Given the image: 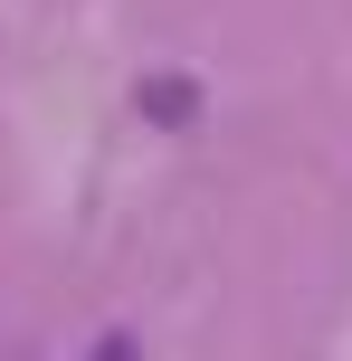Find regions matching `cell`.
Returning a JSON list of instances; mask_svg holds the SVG:
<instances>
[{
    "label": "cell",
    "mask_w": 352,
    "mask_h": 361,
    "mask_svg": "<svg viewBox=\"0 0 352 361\" xmlns=\"http://www.w3.org/2000/svg\"><path fill=\"white\" fill-rule=\"evenodd\" d=\"M86 361H133V343H124V333H114V343H105V352H86Z\"/></svg>",
    "instance_id": "7a4b0ae2"
},
{
    "label": "cell",
    "mask_w": 352,
    "mask_h": 361,
    "mask_svg": "<svg viewBox=\"0 0 352 361\" xmlns=\"http://www.w3.org/2000/svg\"><path fill=\"white\" fill-rule=\"evenodd\" d=\"M190 105H200V95H190V86H171V76H152V86H143V114H162V124H181Z\"/></svg>",
    "instance_id": "6da1fadb"
}]
</instances>
